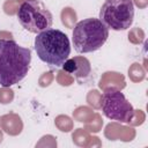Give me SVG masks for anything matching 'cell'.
Returning a JSON list of instances; mask_svg holds the SVG:
<instances>
[{
    "label": "cell",
    "mask_w": 148,
    "mask_h": 148,
    "mask_svg": "<svg viewBox=\"0 0 148 148\" xmlns=\"http://www.w3.org/2000/svg\"><path fill=\"white\" fill-rule=\"evenodd\" d=\"M31 62V50L12 39H0V86L10 87L25 77Z\"/></svg>",
    "instance_id": "1"
},
{
    "label": "cell",
    "mask_w": 148,
    "mask_h": 148,
    "mask_svg": "<svg viewBox=\"0 0 148 148\" xmlns=\"http://www.w3.org/2000/svg\"><path fill=\"white\" fill-rule=\"evenodd\" d=\"M35 50L38 58L50 67H60L71 54V43L67 35L58 29L49 28L37 34Z\"/></svg>",
    "instance_id": "2"
},
{
    "label": "cell",
    "mask_w": 148,
    "mask_h": 148,
    "mask_svg": "<svg viewBox=\"0 0 148 148\" xmlns=\"http://www.w3.org/2000/svg\"><path fill=\"white\" fill-rule=\"evenodd\" d=\"M109 37V28L95 17L77 22L73 29V45L79 53H89L101 49Z\"/></svg>",
    "instance_id": "3"
},
{
    "label": "cell",
    "mask_w": 148,
    "mask_h": 148,
    "mask_svg": "<svg viewBox=\"0 0 148 148\" xmlns=\"http://www.w3.org/2000/svg\"><path fill=\"white\" fill-rule=\"evenodd\" d=\"M134 18V5L132 0H105L101 10L99 20L112 30L128 29Z\"/></svg>",
    "instance_id": "4"
},
{
    "label": "cell",
    "mask_w": 148,
    "mask_h": 148,
    "mask_svg": "<svg viewBox=\"0 0 148 148\" xmlns=\"http://www.w3.org/2000/svg\"><path fill=\"white\" fill-rule=\"evenodd\" d=\"M17 18L21 25L34 34L51 28L53 17L45 5L39 0H25L17 10Z\"/></svg>",
    "instance_id": "5"
},
{
    "label": "cell",
    "mask_w": 148,
    "mask_h": 148,
    "mask_svg": "<svg viewBox=\"0 0 148 148\" xmlns=\"http://www.w3.org/2000/svg\"><path fill=\"white\" fill-rule=\"evenodd\" d=\"M101 108L104 116L111 120L130 123L134 117V109L124 94L117 89L106 90L101 99Z\"/></svg>",
    "instance_id": "6"
},
{
    "label": "cell",
    "mask_w": 148,
    "mask_h": 148,
    "mask_svg": "<svg viewBox=\"0 0 148 148\" xmlns=\"http://www.w3.org/2000/svg\"><path fill=\"white\" fill-rule=\"evenodd\" d=\"M62 68L69 74H73L76 79L88 77L91 72L90 62L84 57H74V58L67 59L62 64Z\"/></svg>",
    "instance_id": "7"
}]
</instances>
